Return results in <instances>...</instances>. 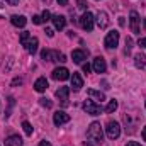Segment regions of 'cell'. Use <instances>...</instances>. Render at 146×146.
I'll use <instances>...</instances> for the list:
<instances>
[{
    "mask_svg": "<svg viewBox=\"0 0 146 146\" xmlns=\"http://www.w3.org/2000/svg\"><path fill=\"white\" fill-rule=\"evenodd\" d=\"M46 88H48V80L44 76L37 78L36 82H34V90L36 92H46Z\"/></svg>",
    "mask_w": 146,
    "mask_h": 146,
    "instance_id": "9a60e30c",
    "label": "cell"
},
{
    "mask_svg": "<svg viewBox=\"0 0 146 146\" xmlns=\"http://www.w3.org/2000/svg\"><path fill=\"white\" fill-rule=\"evenodd\" d=\"M131 48H133V39L131 37H126V54L131 53Z\"/></svg>",
    "mask_w": 146,
    "mask_h": 146,
    "instance_id": "4316f807",
    "label": "cell"
},
{
    "mask_svg": "<svg viewBox=\"0 0 146 146\" xmlns=\"http://www.w3.org/2000/svg\"><path fill=\"white\" fill-rule=\"evenodd\" d=\"M83 109H85L87 114H90V115H99L102 112V107L99 104H95L94 100H85L83 102Z\"/></svg>",
    "mask_w": 146,
    "mask_h": 146,
    "instance_id": "5b68a950",
    "label": "cell"
},
{
    "mask_svg": "<svg viewBox=\"0 0 146 146\" xmlns=\"http://www.w3.org/2000/svg\"><path fill=\"white\" fill-rule=\"evenodd\" d=\"M134 65H136V68H145L146 66V56L145 54H136L134 56Z\"/></svg>",
    "mask_w": 146,
    "mask_h": 146,
    "instance_id": "ffe728a7",
    "label": "cell"
},
{
    "mask_svg": "<svg viewBox=\"0 0 146 146\" xmlns=\"http://www.w3.org/2000/svg\"><path fill=\"white\" fill-rule=\"evenodd\" d=\"M87 138L92 139L94 143H102L104 141V133H102V126L100 122H92L87 129Z\"/></svg>",
    "mask_w": 146,
    "mask_h": 146,
    "instance_id": "6da1fadb",
    "label": "cell"
},
{
    "mask_svg": "<svg viewBox=\"0 0 146 146\" xmlns=\"http://www.w3.org/2000/svg\"><path fill=\"white\" fill-rule=\"evenodd\" d=\"M51 21H53L54 27H56V29H60V31H61V29H65V26H66V17H65V15H60V14H58V15H53V17H51Z\"/></svg>",
    "mask_w": 146,
    "mask_h": 146,
    "instance_id": "7c38bea8",
    "label": "cell"
},
{
    "mask_svg": "<svg viewBox=\"0 0 146 146\" xmlns=\"http://www.w3.org/2000/svg\"><path fill=\"white\" fill-rule=\"evenodd\" d=\"M33 22H34V24H41L42 21H41V17H39V15H34V17H33Z\"/></svg>",
    "mask_w": 146,
    "mask_h": 146,
    "instance_id": "1f68e13d",
    "label": "cell"
},
{
    "mask_svg": "<svg viewBox=\"0 0 146 146\" xmlns=\"http://www.w3.org/2000/svg\"><path fill=\"white\" fill-rule=\"evenodd\" d=\"M139 15H138V12L136 10H133L131 14H129V26H131V31L134 33V34H139Z\"/></svg>",
    "mask_w": 146,
    "mask_h": 146,
    "instance_id": "8992f818",
    "label": "cell"
},
{
    "mask_svg": "<svg viewBox=\"0 0 146 146\" xmlns=\"http://www.w3.org/2000/svg\"><path fill=\"white\" fill-rule=\"evenodd\" d=\"M97 24H99V27H100V29H106V27L109 26L107 12H104V10H100V12H99V15H97Z\"/></svg>",
    "mask_w": 146,
    "mask_h": 146,
    "instance_id": "5bb4252c",
    "label": "cell"
},
{
    "mask_svg": "<svg viewBox=\"0 0 146 146\" xmlns=\"http://www.w3.org/2000/svg\"><path fill=\"white\" fill-rule=\"evenodd\" d=\"M41 58H42L44 61H51V49H42Z\"/></svg>",
    "mask_w": 146,
    "mask_h": 146,
    "instance_id": "484cf974",
    "label": "cell"
},
{
    "mask_svg": "<svg viewBox=\"0 0 146 146\" xmlns=\"http://www.w3.org/2000/svg\"><path fill=\"white\" fill-rule=\"evenodd\" d=\"M39 104H41L42 107H46V109H51V107H53V102H51L49 99H44V97L39 99Z\"/></svg>",
    "mask_w": 146,
    "mask_h": 146,
    "instance_id": "d4e9b609",
    "label": "cell"
},
{
    "mask_svg": "<svg viewBox=\"0 0 146 146\" xmlns=\"http://www.w3.org/2000/svg\"><path fill=\"white\" fill-rule=\"evenodd\" d=\"M76 3H78V9H82V10L87 9V2L85 0H76Z\"/></svg>",
    "mask_w": 146,
    "mask_h": 146,
    "instance_id": "f1b7e54d",
    "label": "cell"
},
{
    "mask_svg": "<svg viewBox=\"0 0 146 146\" xmlns=\"http://www.w3.org/2000/svg\"><path fill=\"white\" fill-rule=\"evenodd\" d=\"M87 54H88V51H83V49H75L72 53V60L75 63H82L83 60H87Z\"/></svg>",
    "mask_w": 146,
    "mask_h": 146,
    "instance_id": "4fadbf2b",
    "label": "cell"
},
{
    "mask_svg": "<svg viewBox=\"0 0 146 146\" xmlns=\"http://www.w3.org/2000/svg\"><path fill=\"white\" fill-rule=\"evenodd\" d=\"M53 122L56 124V126H61V124H66V122H70V115L65 112V110H58L54 115H53Z\"/></svg>",
    "mask_w": 146,
    "mask_h": 146,
    "instance_id": "ba28073f",
    "label": "cell"
},
{
    "mask_svg": "<svg viewBox=\"0 0 146 146\" xmlns=\"http://www.w3.org/2000/svg\"><path fill=\"white\" fill-rule=\"evenodd\" d=\"M90 70H92V66H90L88 63H85V65H83V72H85V73H88Z\"/></svg>",
    "mask_w": 146,
    "mask_h": 146,
    "instance_id": "d6a6232c",
    "label": "cell"
},
{
    "mask_svg": "<svg viewBox=\"0 0 146 146\" xmlns=\"http://www.w3.org/2000/svg\"><path fill=\"white\" fill-rule=\"evenodd\" d=\"M10 22H12L15 27H24V26L27 24V19H26L24 15H12V17H10Z\"/></svg>",
    "mask_w": 146,
    "mask_h": 146,
    "instance_id": "ac0fdd59",
    "label": "cell"
},
{
    "mask_svg": "<svg viewBox=\"0 0 146 146\" xmlns=\"http://www.w3.org/2000/svg\"><path fill=\"white\" fill-rule=\"evenodd\" d=\"M83 146H92V145H90L88 141H85V143H83Z\"/></svg>",
    "mask_w": 146,
    "mask_h": 146,
    "instance_id": "ab89813d",
    "label": "cell"
},
{
    "mask_svg": "<svg viewBox=\"0 0 146 146\" xmlns=\"http://www.w3.org/2000/svg\"><path fill=\"white\" fill-rule=\"evenodd\" d=\"M53 78L54 80H66V78H70V72L65 68V66H61V68H54L53 70Z\"/></svg>",
    "mask_w": 146,
    "mask_h": 146,
    "instance_id": "30bf717a",
    "label": "cell"
},
{
    "mask_svg": "<svg viewBox=\"0 0 146 146\" xmlns=\"http://www.w3.org/2000/svg\"><path fill=\"white\" fill-rule=\"evenodd\" d=\"M44 33H46V36H48V37H53V36H54L53 29H49V27H46V31H44Z\"/></svg>",
    "mask_w": 146,
    "mask_h": 146,
    "instance_id": "f546056e",
    "label": "cell"
},
{
    "mask_svg": "<svg viewBox=\"0 0 146 146\" xmlns=\"http://www.w3.org/2000/svg\"><path fill=\"white\" fill-rule=\"evenodd\" d=\"M88 95L90 97H94V99H97V100H106V94H102V92H99V90H94V88H88Z\"/></svg>",
    "mask_w": 146,
    "mask_h": 146,
    "instance_id": "44dd1931",
    "label": "cell"
},
{
    "mask_svg": "<svg viewBox=\"0 0 146 146\" xmlns=\"http://www.w3.org/2000/svg\"><path fill=\"white\" fill-rule=\"evenodd\" d=\"M138 44H139L141 48H146V37H141V39L138 41Z\"/></svg>",
    "mask_w": 146,
    "mask_h": 146,
    "instance_id": "4dcf8cb0",
    "label": "cell"
},
{
    "mask_svg": "<svg viewBox=\"0 0 146 146\" xmlns=\"http://www.w3.org/2000/svg\"><path fill=\"white\" fill-rule=\"evenodd\" d=\"M104 44H106L107 49H115L117 44H119V33H117V31H110L109 34L106 36Z\"/></svg>",
    "mask_w": 146,
    "mask_h": 146,
    "instance_id": "277c9868",
    "label": "cell"
},
{
    "mask_svg": "<svg viewBox=\"0 0 146 146\" xmlns=\"http://www.w3.org/2000/svg\"><path fill=\"white\" fill-rule=\"evenodd\" d=\"M22 129H24V133H26L27 136H31V134H33V126H31L27 121H24V122H22Z\"/></svg>",
    "mask_w": 146,
    "mask_h": 146,
    "instance_id": "603a6c76",
    "label": "cell"
},
{
    "mask_svg": "<svg viewBox=\"0 0 146 146\" xmlns=\"http://www.w3.org/2000/svg\"><path fill=\"white\" fill-rule=\"evenodd\" d=\"M68 95H70V88L68 87H60L56 90V99L63 104V106H68Z\"/></svg>",
    "mask_w": 146,
    "mask_h": 146,
    "instance_id": "52a82bcc",
    "label": "cell"
},
{
    "mask_svg": "<svg viewBox=\"0 0 146 146\" xmlns=\"http://www.w3.org/2000/svg\"><path fill=\"white\" fill-rule=\"evenodd\" d=\"M39 146H51V143H49V141H41Z\"/></svg>",
    "mask_w": 146,
    "mask_h": 146,
    "instance_id": "8d00e7d4",
    "label": "cell"
},
{
    "mask_svg": "<svg viewBox=\"0 0 146 146\" xmlns=\"http://www.w3.org/2000/svg\"><path fill=\"white\" fill-rule=\"evenodd\" d=\"M17 83H19V85H21V83H22V80H21V78H15V80H14V82H12V85H17Z\"/></svg>",
    "mask_w": 146,
    "mask_h": 146,
    "instance_id": "d590c367",
    "label": "cell"
},
{
    "mask_svg": "<svg viewBox=\"0 0 146 146\" xmlns=\"http://www.w3.org/2000/svg\"><path fill=\"white\" fill-rule=\"evenodd\" d=\"M126 146H141V145H139L138 141H129V143H127Z\"/></svg>",
    "mask_w": 146,
    "mask_h": 146,
    "instance_id": "836d02e7",
    "label": "cell"
},
{
    "mask_svg": "<svg viewBox=\"0 0 146 146\" xmlns=\"http://www.w3.org/2000/svg\"><path fill=\"white\" fill-rule=\"evenodd\" d=\"M51 61H56V63H65V61H66V56H65L63 53L51 51Z\"/></svg>",
    "mask_w": 146,
    "mask_h": 146,
    "instance_id": "d6986e66",
    "label": "cell"
},
{
    "mask_svg": "<svg viewBox=\"0 0 146 146\" xmlns=\"http://www.w3.org/2000/svg\"><path fill=\"white\" fill-rule=\"evenodd\" d=\"M41 21H42V22H48V21H51V14H49V10H44V12H42V15H41Z\"/></svg>",
    "mask_w": 146,
    "mask_h": 146,
    "instance_id": "83f0119b",
    "label": "cell"
},
{
    "mask_svg": "<svg viewBox=\"0 0 146 146\" xmlns=\"http://www.w3.org/2000/svg\"><path fill=\"white\" fill-rule=\"evenodd\" d=\"M37 44H39L37 37H31V39L26 42V49H27V53H29V54H34V53L37 51Z\"/></svg>",
    "mask_w": 146,
    "mask_h": 146,
    "instance_id": "2e32d148",
    "label": "cell"
},
{
    "mask_svg": "<svg viewBox=\"0 0 146 146\" xmlns=\"http://www.w3.org/2000/svg\"><path fill=\"white\" fill-rule=\"evenodd\" d=\"M94 21H95V19H94V14L87 10V12L80 17V26H82L87 33H90V31L94 29Z\"/></svg>",
    "mask_w": 146,
    "mask_h": 146,
    "instance_id": "3957f363",
    "label": "cell"
},
{
    "mask_svg": "<svg viewBox=\"0 0 146 146\" xmlns=\"http://www.w3.org/2000/svg\"><path fill=\"white\" fill-rule=\"evenodd\" d=\"M117 106H119L117 100H110L109 104H107V107H106V112H107V114H112L114 110L117 109Z\"/></svg>",
    "mask_w": 146,
    "mask_h": 146,
    "instance_id": "7402d4cb",
    "label": "cell"
},
{
    "mask_svg": "<svg viewBox=\"0 0 146 146\" xmlns=\"http://www.w3.org/2000/svg\"><path fill=\"white\" fill-rule=\"evenodd\" d=\"M92 68H94V72H95V73H106V70H107L106 60H104L102 56H97V58L94 60V65H92Z\"/></svg>",
    "mask_w": 146,
    "mask_h": 146,
    "instance_id": "9c48e42d",
    "label": "cell"
},
{
    "mask_svg": "<svg viewBox=\"0 0 146 146\" xmlns=\"http://www.w3.org/2000/svg\"><path fill=\"white\" fill-rule=\"evenodd\" d=\"M31 39V36H29V33L27 31H24V33H21V37H19V41H21V44L22 46H26V42Z\"/></svg>",
    "mask_w": 146,
    "mask_h": 146,
    "instance_id": "cb8c5ba5",
    "label": "cell"
},
{
    "mask_svg": "<svg viewBox=\"0 0 146 146\" xmlns=\"http://www.w3.org/2000/svg\"><path fill=\"white\" fill-rule=\"evenodd\" d=\"M5 146H22V138L17 134H12L5 139Z\"/></svg>",
    "mask_w": 146,
    "mask_h": 146,
    "instance_id": "e0dca14e",
    "label": "cell"
},
{
    "mask_svg": "<svg viewBox=\"0 0 146 146\" xmlns=\"http://www.w3.org/2000/svg\"><path fill=\"white\" fill-rule=\"evenodd\" d=\"M82 87H83V78H82V75H80V73H73L72 75V88L75 92H78Z\"/></svg>",
    "mask_w": 146,
    "mask_h": 146,
    "instance_id": "8fae6325",
    "label": "cell"
},
{
    "mask_svg": "<svg viewBox=\"0 0 146 146\" xmlns=\"http://www.w3.org/2000/svg\"><path fill=\"white\" fill-rule=\"evenodd\" d=\"M106 133H107V138H109V139H117L119 134H121V126H119V122L109 121L107 126H106Z\"/></svg>",
    "mask_w": 146,
    "mask_h": 146,
    "instance_id": "7a4b0ae2",
    "label": "cell"
},
{
    "mask_svg": "<svg viewBox=\"0 0 146 146\" xmlns=\"http://www.w3.org/2000/svg\"><path fill=\"white\" fill-rule=\"evenodd\" d=\"M7 3H10V5H17L19 3V0H5Z\"/></svg>",
    "mask_w": 146,
    "mask_h": 146,
    "instance_id": "e575fe53",
    "label": "cell"
},
{
    "mask_svg": "<svg viewBox=\"0 0 146 146\" xmlns=\"http://www.w3.org/2000/svg\"><path fill=\"white\" fill-rule=\"evenodd\" d=\"M141 134H143V139H145V141H146V126H145V127H143V133H141Z\"/></svg>",
    "mask_w": 146,
    "mask_h": 146,
    "instance_id": "f35d334b",
    "label": "cell"
},
{
    "mask_svg": "<svg viewBox=\"0 0 146 146\" xmlns=\"http://www.w3.org/2000/svg\"><path fill=\"white\" fill-rule=\"evenodd\" d=\"M44 2H46V3H49V2H51V0H44Z\"/></svg>",
    "mask_w": 146,
    "mask_h": 146,
    "instance_id": "60d3db41",
    "label": "cell"
},
{
    "mask_svg": "<svg viewBox=\"0 0 146 146\" xmlns=\"http://www.w3.org/2000/svg\"><path fill=\"white\" fill-rule=\"evenodd\" d=\"M145 29H146V19H145Z\"/></svg>",
    "mask_w": 146,
    "mask_h": 146,
    "instance_id": "b9f144b4",
    "label": "cell"
},
{
    "mask_svg": "<svg viewBox=\"0 0 146 146\" xmlns=\"http://www.w3.org/2000/svg\"><path fill=\"white\" fill-rule=\"evenodd\" d=\"M68 3V0H58V5H66Z\"/></svg>",
    "mask_w": 146,
    "mask_h": 146,
    "instance_id": "74e56055",
    "label": "cell"
}]
</instances>
